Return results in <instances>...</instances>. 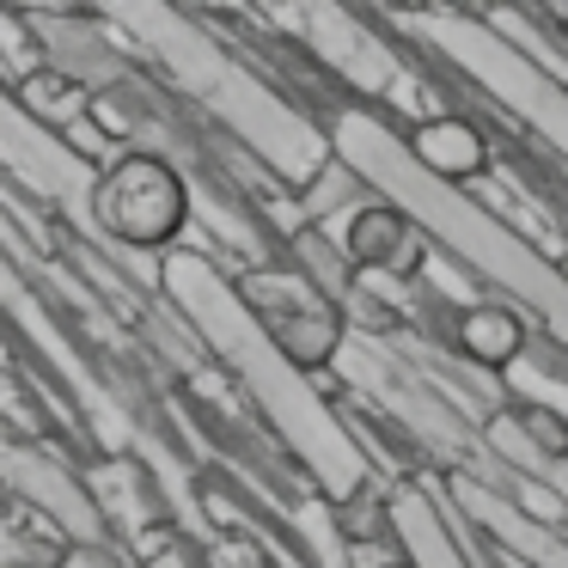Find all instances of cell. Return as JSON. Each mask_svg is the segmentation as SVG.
<instances>
[{
  "mask_svg": "<svg viewBox=\"0 0 568 568\" xmlns=\"http://www.w3.org/2000/svg\"><path fill=\"white\" fill-rule=\"evenodd\" d=\"M336 148H343L348 172L361 184L379 190V202L404 209L428 233L434 251H446L458 270H470L483 287H495L501 306L531 318L568 355V263H550L538 251V239H526L507 214L483 209L470 190H453L440 178H428L409 160L404 129L385 111H348L336 123Z\"/></svg>",
  "mask_w": 568,
  "mask_h": 568,
  "instance_id": "obj_1",
  "label": "cell"
},
{
  "mask_svg": "<svg viewBox=\"0 0 568 568\" xmlns=\"http://www.w3.org/2000/svg\"><path fill=\"white\" fill-rule=\"evenodd\" d=\"M404 38L428 43L458 80L483 92L507 123H519L531 141L568 165V74L526 43H514L489 13H453V7H409V13H385Z\"/></svg>",
  "mask_w": 568,
  "mask_h": 568,
  "instance_id": "obj_2",
  "label": "cell"
},
{
  "mask_svg": "<svg viewBox=\"0 0 568 568\" xmlns=\"http://www.w3.org/2000/svg\"><path fill=\"white\" fill-rule=\"evenodd\" d=\"M453 514L465 519L470 531H483L507 562H519V568H568V538L562 531L544 526V519H531L507 489L470 477V470L453 477Z\"/></svg>",
  "mask_w": 568,
  "mask_h": 568,
  "instance_id": "obj_3",
  "label": "cell"
},
{
  "mask_svg": "<svg viewBox=\"0 0 568 568\" xmlns=\"http://www.w3.org/2000/svg\"><path fill=\"white\" fill-rule=\"evenodd\" d=\"M458 531H465V519L428 483H397L385 495V538L404 550V568H477Z\"/></svg>",
  "mask_w": 568,
  "mask_h": 568,
  "instance_id": "obj_4",
  "label": "cell"
},
{
  "mask_svg": "<svg viewBox=\"0 0 568 568\" xmlns=\"http://www.w3.org/2000/svg\"><path fill=\"white\" fill-rule=\"evenodd\" d=\"M409 141V160L422 165L428 178H440V184L465 190V184H483V178L495 172V153H489V135H483L470 116H434V123H416L404 129Z\"/></svg>",
  "mask_w": 568,
  "mask_h": 568,
  "instance_id": "obj_5",
  "label": "cell"
},
{
  "mask_svg": "<svg viewBox=\"0 0 568 568\" xmlns=\"http://www.w3.org/2000/svg\"><path fill=\"white\" fill-rule=\"evenodd\" d=\"M428 233L409 221L404 209L392 202H367V209L348 214V239H343V257L355 270H379V275H409L422 257H428Z\"/></svg>",
  "mask_w": 568,
  "mask_h": 568,
  "instance_id": "obj_6",
  "label": "cell"
},
{
  "mask_svg": "<svg viewBox=\"0 0 568 568\" xmlns=\"http://www.w3.org/2000/svg\"><path fill=\"white\" fill-rule=\"evenodd\" d=\"M453 343L470 367L483 373H514L519 361L531 355V336H526V318L501 300H483V306H465L453 324Z\"/></svg>",
  "mask_w": 568,
  "mask_h": 568,
  "instance_id": "obj_7",
  "label": "cell"
},
{
  "mask_svg": "<svg viewBox=\"0 0 568 568\" xmlns=\"http://www.w3.org/2000/svg\"><path fill=\"white\" fill-rule=\"evenodd\" d=\"M483 434H489L495 453L514 458V477H519V483H531L538 470H550V453H544V446L531 440V428L519 422V409H495V416L483 422Z\"/></svg>",
  "mask_w": 568,
  "mask_h": 568,
  "instance_id": "obj_8",
  "label": "cell"
},
{
  "mask_svg": "<svg viewBox=\"0 0 568 568\" xmlns=\"http://www.w3.org/2000/svg\"><path fill=\"white\" fill-rule=\"evenodd\" d=\"M544 19H550V26H562V31H568V7H550V13H544Z\"/></svg>",
  "mask_w": 568,
  "mask_h": 568,
  "instance_id": "obj_9",
  "label": "cell"
},
{
  "mask_svg": "<svg viewBox=\"0 0 568 568\" xmlns=\"http://www.w3.org/2000/svg\"><path fill=\"white\" fill-rule=\"evenodd\" d=\"M562 465H568V458H562Z\"/></svg>",
  "mask_w": 568,
  "mask_h": 568,
  "instance_id": "obj_10",
  "label": "cell"
}]
</instances>
